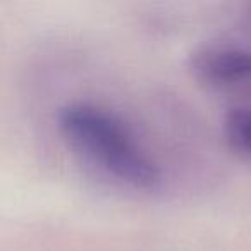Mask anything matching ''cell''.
Returning <instances> with one entry per match:
<instances>
[{"mask_svg":"<svg viewBox=\"0 0 251 251\" xmlns=\"http://www.w3.org/2000/svg\"><path fill=\"white\" fill-rule=\"evenodd\" d=\"M244 26H246V31L251 38V7L248 9V14H244Z\"/></svg>","mask_w":251,"mask_h":251,"instance_id":"cell-4","label":"cell"},{"mask_svg":"<svg viewBox=\"0 0 251 251\" xmlns=\"http://www.w3.org/2000/svg\"><path fill=\"white\" fill-rule=\"evenodd\" d=\"M64 138L86 160L133 189L160 186L158 164L115 114L93 103H69L59 112Z\"/></svg>","mask_w":251,"mask_h":251,"instance_id":"cell-1","label":"cell"},{"mask_svg":"<svg viewBox=\"0 0 251 251\" xmlns=\"http://www.w3.org/2000/svg\"><path fill=\"white\" fill-rule=\"evenodd\" d=\"M222 133L229 148L251 162V105H234L226 112Z\"/></svg>","mask_w":251,"mask_h":251,"instance_id":"cell-3","label":"cell"},{"mask_svg":"<svg viewBox=\"0 0 251 251\" xmlns=\"http://www.w3.org/2000/svg\"><path fill=\"white\" fill-rule=\"evenodd\" d=\"M193 76L215 91H239L251 84V50L232 43H208L189 60Z\"/></svg>","mask_w":251,"mask_h":251,"instance_id":"cell-2","label":"cell"}]
</instances>
